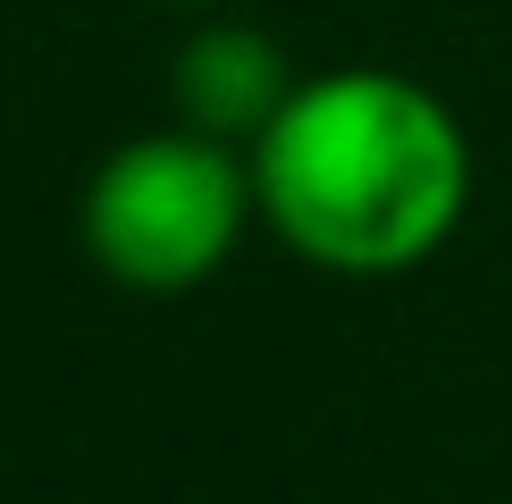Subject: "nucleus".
Returning <instances> with one entry per match:
<instances>
[{"label":"nucleus","instance_id":"obj_1","mask_svg":"<svg viewBox=\"0 0 512 504\" xmlns=\"http://www.w3.org/2000/svg\"><path fill=\"white\" fill-rule=\"evenodd\" d=\"M261 219L336 278L420 269L471 210V135L395 68L303 76L252 143Z\"/></svg>","mask_w":512,"mask_h":504},{"label":"nucleus","instance_id":"obj_2","mask_svg":"<svg viewBox=\"0 0 512 504\" xmlns=\"http://www.w3.org/2000/svg\"><path fill=\"white\" fill-rule=\"evenodd\" d=\"M252 210L261 194H252V160H236V143L202 135V126H168V135L118 143L93 168L84 252L126 294H194L202 278H219Z\"/></svg>","mask_w":512,"mask_h":504},{"label":"nucleus","instance_id":"obj_3","mask_svg":"<svg viewBox=\"0 0 512 504\" xmlns=\"http://www.w3.org/2000/svg\"><path fill=\"white\" fill-rule=\"evenodd\" d=\"M303 76H286V51L252 26H202L168 68V93H177V118L202 126L219 143H261V126L286 110V93Z\"/></svg>","mask_w":512,"mask_h":504},{"label":"nucleus","instance_id":"obj_4","mask_svg":"<svg viewBox=\"0 0 512 504\" xmlns=\"http://www.w3.org/2000/svg\"><path fill=\"white\" fill-rule=\"evenodd\" d=\"M177 9H202V0H177Z\"/></svg>","mask_w":512,"mask_h":504}]
</instances>
